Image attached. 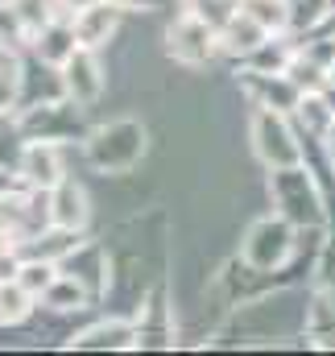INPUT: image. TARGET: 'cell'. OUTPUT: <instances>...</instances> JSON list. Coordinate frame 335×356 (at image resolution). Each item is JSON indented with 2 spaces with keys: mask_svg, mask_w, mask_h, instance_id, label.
<instances>
[{
  "mask_svg": "<svg viewBox=\"0 0 335 356\" xmlns=\"http://www.w3.org/2000/svg\"><path fill=\"white\" fill-rule=\"evenodd\" d=\"M327 79H332L327 88H335V58H332V67H327Z\"/></svg>",
  "mask_w": 335,
  "mask_h": 356,
  "instance_id": "d6986e66",
  "label": "cell"
},
{
  "mask_svg": "<svg viewBox=\"0 0 335 356\" xmlns=\"http://www.w3.org/2000/svg\"><path fill=\"white\" fill-rule=\"evenodd\" d=\"M17 91H21V75H17V63L4 58L0 63V112L17 104Z\"/></svg>",
  "mask_w": 335,
  "mask_h": 356,
  "instance_id": "e0dca14e",
  "label": "cell"
},
{
  "mask_svg": "<svg viewBox=\"0 0 335 356\" xmlns=\"http://www.w3.org/2000/svg\"><path fill=\"white\" fill-rule=\"evenodd\" d=\"M166 50L174 63H182V67H203L215 50H220V29L207 21V17H199V13H182L174 25H170L166 33Z\"/></svg>",
  "mask_w": 335,
  "mask_h": 356,
  "instance_id": "277c9868",
  "label": "cell"
},
{
  "mask_svg": "<svg viewBox=\"0 0 335 356\" xmlns=\"http://www.w3.org/2000/svg\"><path fill=\"white\" fill-rule=\"evenodd\" d=\"M294 112H281V108H265L256 104L252 112V124H249V141H252V154L269 166V170H290V166H302V141L290 124Z\"/></svg>",
  "mask_w": 335,
  "mask_h": 356,
  "instance_id": "7a4b0ae2",
  "label": "cell"
},
{
  "mask_svg": "<svg viewBox=\"0 0 335 356\" xmlns=\"http://www.w3.org/2000/svg\"><path fill=\"white\" fill-rule=\"evenodd\" d=\"M149 149V133L141 120H108L83 137V158L99 175H133Z\"/></svg>",
  "mask_w": 335,
  "mask_h": 356,
  "instance_id": "6da1fadb",
  "label": "cell"
},
{
  "mask_svg": "<svg viewBox=\"0 0 335 356\" xmlns=\"http://www.w3.org/2000/svg\"><path fill=\"white\" fill-rule=\"evenodd\" d=\"M58 88L67 99H75L79 108H95L104 95V67L95 58V50L79 46L63 67H58Z\"/></svg>",
  "mask_w": 335,
  "mask_h": 356,
  "instance_id": "8992f818",
  "label": "cell"
},
{
  "mask_svg": "<svg viewBox=\"0 0 335 356\" xmlns=\"http://www.w3.org/2000/svg\"><path fill=\"white\" fill-rule=\"evenodd\" d=\"M33 294L13 277V282H0V327H17V323H25L29 319V311H33Z\"/></svg>",
  "mask_w": 335,
  "mask_h": 356,
  "instance_id": "9a60e30c",
  "label": "cell"
},
{
  "mask_svg": "<svg viewBox=\"0 0 335 356\" xmlns=\"http://www.w3.org/2000/svg\"><path fill=\"white\" fill-rule=\"evenodd\" d=\"M58 273H63V266L58 261H50V257H38V253H29L25 261H21V269H17V282L42 302V294L58 282Z\"/></svg>",
  "mask_w": 335,
  "mask_h": 356,
  "instance_id": "5bb4252c",
  "label": "cell"
},
{
  "mask_svg": "<svg viewBox=\"0 0 335 356\" xmlns=\"http://www.w3.org/2000/svg\"><path fill=\"white\" fill-rule=\"evenodd\" d=\"M50 216L58 228H71V232H83L87 220H91V203H87V191L75 178H63L54 191H50Z\"/></svg>",
  "mask_w": 335,
  "mask_h": 356,
  "instance_id": "30bf717a",
  "label": "cell"
},
{
  "mask_svg": "<svg viewBox=\"0 0 335 356\" xmlns=\"http://www.w3.org/2000/svg\"><path fill=\"white\" fill-rule=\"evenodd\" d=\"M290 257H294V220H286L281 211L256 220L240 241V261L256 273H273Z\"/></svg>",
  "mask_w": 335,
  "mask_h": 356,
  "instance_id": "3957f363",
  "label": "cell"
},
{
  "mask_svg": "<svg viewBox=\"0 0 335 356\" xmlns=\"http://www.w3.org/2000/svg\"><path fill=\"white\" fill-rule=\"evenodd\" d=\"M240 8L256 17L269 33H286L290 21H294V4L290 0H240Z\"/></svg>",
  "mask_w": 335,
  "mask_h": 356,
  "instance_id": "2e32d148",
  "label": "cell"
},
{
  "mask_svg": "<svg viewBox=\"0 0 335 356\" xmlns=\"http://www.w3.org/2000/svg\"><path fill=\"white\" fill-rule=\"evenodd\" d=\"M17 182H21V178H17V175H8V170L0 166V199H4V195H13V191H17Z\"/></svg>",
  "mask_w": 335,
  "mask_h": 356,
  "instance_id": "ac0fdd59",
  "label": "cell"
},
{
  "mask_svg": "<svg viewBox=\"0 0 335 356\" xmlns=\"http://www.w3.org/2000/svg\"><path fill=\"white\" fill-rule=\"evenodd\" d=\"M42 302L50 307V311H58V315H67V311H83L87 302H91V290H87L79 277H71L67 269L58 273V282L42 294Z\"/></svg>",
  "mask_w": 335,
  "mask_h": 356,
  "instance_id": "4fadbf2b",
  "label": "cell"
},
{
  "mask_svg": "<svg viewBox=\"0 0 335 356\" xmlns=\"http://www.w3.org/2000/svg\"><path fill=\"white\" fill-rule=\"evenodd\" d=\"M141 336H137V323H124V319H104L95 327H83L79 336H71V348H137Z\"/></svg>",
  "mask_w": 335,
  "mask_h": 356,
  "instance_id": "8fae6325",
  "label": "cell"
},
{
  "mask_svg": "<svg viewBox=\"0 0 335 356\" xmlns=\"http://www.w3.org/2000/svg\"><path fill=\"white\" fill-rule=\"evenodd\" d=\"M307 340L319 348H335V290H319L307 307Z\"/></svg>",
  "mask_w": 335,
  "mask_h": 356,
  "instance_id": "7c38bea8",
  "label": "cell"
},
{
  "mask_svg": "<svg viewBox=\"0 0 335 356\" xmlns=\"http://www.w3.org/2000/svg\"><path fill=\"white\" fill-rule=\"evenodd\" d=\"M273 33L256 21V17H249L245 8H236L224 25H220V54H240V58H249L256 46H265Z\"/></svg>",
  "mask_w": 335,
  "mask_h": 356,
  "instance_id": "9c48e42d",
  "label": "cell"
},
{
  "mask_svg": "<svg viewBox=\"0 0 335 356\" xmlns=\"http://www.w3.org/2000/svg\"><path fill=\"white\" fill-rule=\"evenodd\" d=\"M17 178L21 186H42V191H54L63 178H67V166H63V141L54 137H29L17 154Z\"/></svg>",
  "mask_w": 335,
  "mask_h": 356,
  "instance_id": "5b68a950",
  "label": "cell"
},
{
  "mask_svg": "<svg viewBox=\"0 0 335 356\" xmlns=\"http://www.w3.org/2000/svg\"><path fill=\"white\" fill-rule=\"evenodd\" d=\"M33 58L38 63H46V67H63L75 50H79V38H75V25H71V17H54V21H46L38 33H33Z\"/></svg>",
  "mask_w": 335,
  "mask_h": 356,
  "instance_id": "ba28073f",
  "label": "cell"
},
{
  "mask_svg": "<svg viewBox=\"0 0 335 356\" xmlns=\"http://www.w3.org/2000/svg\"><path fill=\"white\" fill-rule=\"evenodd\" d=\"M120 17H124V4L120 0H87L83 8H75L71 25H75L79 46H87V50L108 46L116 38V29H120Z\"/></svg>",
  "mask_w": 335,
  "mask_h": 356,
  "instance_id": "52a82bcc",
  "label": "cell"
},
{
  "mask_svg": "<svg viewBox=\"0 0 335 356\" xmlns=\"http://www.w3.org/2000/svg\"><path fill=\"white\" fill-rule=\"evenodd\" d=\"M0 4H13V0H0Z\"/></svg>",
  "mask_w": 335,
  "mask_h": 356,
  "instance_id": "ffe728a7",
  "label": "cell"
}]
</instances>
